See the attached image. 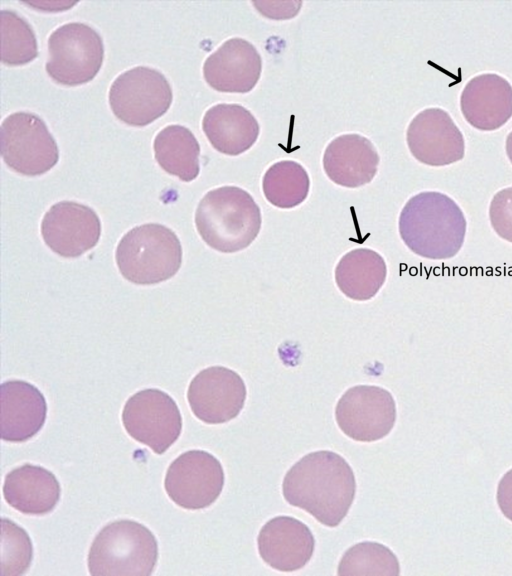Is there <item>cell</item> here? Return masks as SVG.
<instances>
[{
  "mask_svg": "<svg viewBox=\"0 0 512 576\" xmlns=\"http://www.w3.org/2000/svg\"><path fill=\"white\" fill-rule=\"evenodd\" d=\"M41 235L54 253L76 258L96 246L101 235V222L92 208L73 201H61L45 213Z\"/></svg>",
  "mask_w": 512,
  "mask_h": 576,
  "instance_id": "obj_13",
  "label": "cell"
},
{
  "mask_svg": "<svg viewBox=\"0 0 512 576\" xmlns=\"http://www.w3.org/2000/svg\"><path fill=\"white\" fill-rule=\"evenodd\" d=\"M1 61L20 66L38 55L37 39L30 24L12 10H1Z\"/></svg>",
  "mask_w": 512,
  "mask_h": 576,
  "instance_id": "obj_25",
  "label": "cell"
},
{
  "mask_svg": "<svg viewBox=\"0 0 512 576\" xmlns=\"http://www.w3.org/2000/svg\"><path fill=\"white\" fill-rule=\"evenodd\" d=\"M61 487L56 476L44 467L26 463L11 470L3 484L5 501L29 515L51 512L60 500Z\"/></svg>",
  "mask_w": 512,
  "mask_h": 576,
  "instance_id": "obj_20",
  "label": "cell"
},
{
  "mask_svg": "<svg viewBox=\"0 0 512 576\" xmlns=\"http://www.w3.org/2000/svg\"><path fill=\"white\" fill-rule=\"evenodd\" d=\"M1 525V575H22L30 567L33 558L30 537L10 519L2 518Z\"/></svg>",
  "mask_w": 512,
  "mask_h": 576,
  "instance_id": "obj_27",
  "label": "cell"
},
{
  "mask_svg": "<svg viewBox=\"0 0 512 576\" xmlns=\"http://www.w3.org/2000/svg\"><path fill=\"white\" fill-rule=\"evenodd\" d=\"M379 160L378 152L369 139L359 134H344L326 147L323 168L335 184L356 188L372 181Z\"/></svg>",
  "mask_w": 512,
  "mask_h": 576,
  "instance_id": "obj_19",
  "label": "cell"
},
{
  "mask_svg": "<svg viewBox=\"0 0 512 576\" xmlns=\"http://www.w3.org/2000/svg\"><path fill=\"white\" fill-rule=\"evenodd\" d=\"M187 399L198 419L207 424H222L234 419L242 410L246 386L235 371L212 366L191 380Z\"/></svg>",
  "mask_w": 512,
  "mask_h": 576,
  "instance_id": "obj_12",
  "label": "cell"
},
{
  "mask_svg": "<svg viewBox=\"0 0 512 576\" xmlns=\"http://www.w3.org/2000/svg\"><path fill=\"white\" fill-rule=\"evenodd\" d=\"M154 155L167 173L190 182L199 174L200 146L194 134L182 125H168L155 137Z\"/></svg>",
  "mask_w": 512,
  "mask_h": 576,
  "instance_id": "obj_23",
  "label": "cell"
},
{
  "mask_svg": "<svg viewBox=\"0 0 512 576\" xmlns=\"http://www.w3.org/2000/svg\"><path fill=\"white\" fill-rule=\"evenodd\" d=\"M399 233L416 255L448 259L456 256L464 243L466 219L452 198L435 191L421 192L403 207Z\"/></svg>",
  "mask_w": 512,
  "mask_h": 576,
  "instance_id": "obj_2",
  "label": "cell"
},
{
  "mask_svg": "<svg viewBox=\"0 0 512 576\" xmlns=\"http://www.w3.org/2000/svg\"><path fill=\"white\" fill-rule=\"evenodd\" d=\"M48 54L45 65L47 74L58 84L77 86L91 81L99 72L104 45L101 36L92 27L70 22L51 33Z\"/></svg>",
  "mask_w": 512,
  "mask_h": 576,
  "instance_id": "obj_6",
  "label": "cell"
},
{
  "mask_svg": "<svg viewBox=\"0 0 512 576\" xmlns=\"http://www.w3.org/2000/svg\"><path fill=\"white\" fill-rule=\"evenodd\" d=\"M171 86L158 70L138 66L120 74L109 89V104L114 115L135 127L146 126L171 106Z\"/></svg>",
  "mask_w": 512,
  "mask_h": 576,
  "instance_id": "obj_7",
  "label": "cell"
},
{
  "mask_svg": "<svg viewBox=\"0 0 512 576\" xmlns=\"http://www.w3.org/2000/svg\"><path fill=\"white\" fill-rule=\"evenodd\" d=\"M386 275L383 257L367 248L346 253L335 269V281L340 291L357 301L374 297L384 284Z\"/></svg>",
  "mask_w": 512,
  "mask_h": 576,
  "instance_id": "obj_22",
  "label": "cell"
},
{
  "mask_svg": "<svg viewBox=\"0 0 512 576\" xmlns=\"http://www.w3.org/2000/svg\"><path fill=\"white\" fill-rule=\"evenodd\" d=\"M158 559V543L143 524L122 519L104 526L88 553L93 576H149Z\"/></svg>",
  "mask_w": 512,
  "mask_h": 576,
  "instance_id": "obj_4",
  "label": "cell"
},
{
  "mask_svg": "<svg viewBox=\"0 0 512 576\" xmlns=\"http://www.w3.org/2000/svg\"><path fill=\"white\" fill-rule=\"evenodd\" d=\"M224 471L219 460L203 450L179 455L168 467L164 487L179 507L198 510L210 506L220 496Z\"/></svg>",
  "mask_w": 512,
  "mask_h": 576,
  "instance_id": "obj_10",
  "label": "cell"
},
{
  "mask_svg": "<svg viewBox=\"0 0 512 576\" xmlns=\"http://www.w3.org/2000/svg\"><path fill=\"white\" fill-rule=\"evenodd\" d=\"M338 574L396 576L400 574V566L388 547L377 542H361L344 553Z\"/></svg>",
  "mask_w": 512,
  "mask_h": 576,
  "instance_id": "obj_26",
  "label": "cell"
},
{
  "mask_svg": "<svg viewBox=\"0 0 512 576\" xmlns=\"http://www.w3.org/2000/svg\"><path fill=\"white\" fill-rule=\"evenodd\" d=\"M0 139L5 164L24 176L44 174L58 162L57 143L36 114L23 111L10 114L1 124Z\"/></svg>",
  "mask_w": 512,
  "mask_h": 576,
  "instance_id": "obj_8",
  "label": "cell"
},
{
  "mask_svg": "<svg viewBox=\"0 0 512 576\" xmlns=\"http://www.w3.org/2000/svg\"><path fill=\"white\" fill-rule=\"evenodd\" d=\"M460 106L466 121L476 129L496 130L512 116V86L497 74L475 76L464 87Z\"/></svg>",
  "mask_w": 512,
  "mask_h": 576,
  "instance_id": "obj_18",
  "label": "cell"
},
{
  "mask_svg": "<svg viewBox=\"0 0 512 576\" xmlns=\"http://www.w3.org/2000/svg\"><path fill=\"white\" fill-rule=\"evenodd\" d=\"M335 417L339 428L353 440L377 441L385 437L396 420L393 396L378 386L349 388L339 399Z\"/></svg>",
  "mask_w": 512,
  "mask_h": 576,
  "instance_id": "obj_11",
  "label": "cell"
},
{
  "mask_svg": "<svg viewBox=\"0 0 512 576\" xmlns=\"http://www.w3.org/2000/svg\"><path fill=\"white\" fill-rule=\"evenodd\" d=\"M202 129L218 152L236 156L256 142L260 127L253 114L238 104L221 103L204 114Z\"/></svg>",
  "mask_w": 512,
  "mask_h": 576,
  "instance_id": "obj_21",
  "label": "cell"
},
{
  "mask_svg": "<svg viewBox=\"0 0 512 576\" xmlns=\"http://www.w3.org/2000/svg\"><path fill=\"white\" fill-rule=\"evenodd\" d=\"M496 498L501 512L512 521V469L499 481Z\"/></svg>",
  "mask_w": 512,
  "mask_h": 576,
  "instance_id": "obj_29",
  "label": "cell"
},
{
  "mask_svg": "<svg viewBox=\"0 0 512 576\" xmlns=\"http://www.w3.org/2000/svg\"><path fill=\"white\" fill-rule=\"evenodd\" d=\"M263 193L272 205L290 209L301 204L309 193L310 180L302 165L284 160L271 165L262 180Z\"/></svg>",
  "mask_w": 512,
  "mask_h": 576,
  "instance_id": "obj_24",
  "label": "cell"
},
{
  "mask_svg": "<svg viewBox=\"0 0 512 576\" xmlns=\"http://www.w3.org/2000/svg\"><path fill=\"white\" fill-rule=\"evenodd\" d=\"M406 136L411 154L423 164L444 166L464 157L463 135L443 109L428 108L418 113Z\"/></svg>",
  "mask_w": 512,
  "mask_h": 576,
  "instance_id": "obj_14",
  "label": "cell"
},
{
  "mask_svg": "<svg viewBox=\"0 0 512 576\" xmlns=\"http://www.w3.org/2000/svg\"><path fill=\"white\" fill-rule=\"evenodd\" d=\"M122 422L133 439L156 454H163L182 430V417L176 402L156 388L133 394L124 405Z\"/></svg>",
  "mask_w": 512,
  "mask_h": 576,
  "instance_id": "obj_9",
  "label": "cell"
},
{
  "mask_svg": "<svg viewBox=\"0 0 512 576\" xmlns=\"http://www.w3.org/2000/svg\"><path fill=\"white\" fill-rule=\"evenodd\" d=\"M506 153L512 163V131L508 134L506 139Z\"/></svg>",
  "mask_w": 512,
  "mask_h": 576,
  "instance_id": "obj_30",
  "label": "cell"
},
{
  "mask_svg": "<svg viewBox=\"0 0 512 576\" xmlns=\"http://www.w3.org/2000/svg\"><path fill=\"white\" fill-rule=\"evenodd\" d=\"M121 275L138 285H151L173 277L182 263L177 235L158 223L129 230L119 241L115 254Z\"/></svg>",
  "mask_w": 512,
  "mask_h": 576,
  "instance_id": "obj_5",
  "label": "cell"
},
{
  "mask_svg": "<svg viewBox=\"0 0 512 576\" xmlns=\"http://www.w3.org/2000/svg\"><path fill=\"white\" fill-rule=\"evenodd\" d=\"M356 491L347 461L332 451L309 453L286 473L282 492L292 506L310 513L321 524L336 527L347 515Z\"/></svg>",
  "mask_w": 512,
  "mask_h": 576,
  "instance_id": "obj_1",
  "label": "cell"
},
{
  "mask_svg": "<svg viewBox=\"0 0 512 576\" xmlns=\"http://www.w3.org/2000/svg\"><path fill=\"white\" fill-rule=\"evenodd\" d=\"M258 551L272 568L291 572L303 568L311 559L315 540L306 524L290 516H277L260 530Z\"/></svg>",
  "mask_w": 512,
  "mask_h": 576,
  "instance_id": "obj_16",
  "label": "cell"
},
{
  "mask_svg": "<svg viewBox=\"0 0 512 576\" xmlns=\"http://www.w3.org/2000/svg\"><path fill=\"white\" fill-rule=\"evenodd\" d=\"M1 438L8 442L27 441L43 427L47 416L44 395L23 380L1 384Z\"/></svg>",
  "mask_w": 512,
  "mask_h": 576,
  "instance_id": "obj_17",
  "label": "cell"
},
{
  "mask_svg": "<svg viewBox=\"0 0 512 576\" xmlns=\"http://www.w3.org/2000/svg\"><path fill=\"white\" fill-rule=\"evenodd\" d=\"M261 71L262 59L255 46L238 37L225 41L203 65L205 81L219 92H250Z\"/></svg>",
  "mask_w": 512,
  "mask_h": 576,
  "instance_id": "obj_15",
  "label": "cell"
},
{
  "mask_svg": "<svg viewBox=\"0 0 512 576\" xmlns=\"http://www.w3.org/2000/svg\"><path fill=\"white\" fill-rule=\"evenodd\" d=\"M261 211L242 188L223 186L208 191L200 200L195 225L211 248L234 253L247 248L261 228Z\"/></svg>",
  "mask_w": 512,
  "mask_h": 576,
  "instance_id": "obj_3",
  "label": "cell"
},
{
  "mask_svg": "<svg viewBox=\"0 0 512 576\" xmlns=\"http://www.w3.org/2000/svg\"><path fill=\"white\" fill-rule=\"evenodd\" d=\"M489 218L496 234L512 243V186L498 191L493 196Z\"/></svg>",
  "mask_w": 512,
  "mask_h": 576,
  "instance_id": "obj_28",
  "label": "cell"
}]
</instances>
